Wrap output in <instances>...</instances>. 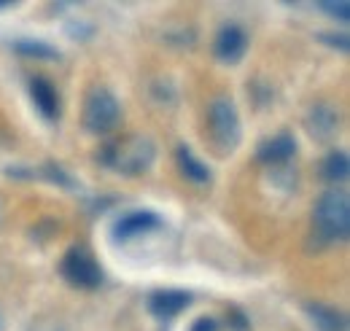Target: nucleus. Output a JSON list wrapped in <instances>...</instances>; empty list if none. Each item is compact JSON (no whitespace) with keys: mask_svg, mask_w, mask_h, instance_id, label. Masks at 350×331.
<instances>
[{"mask_svg":"<svg viewBox=\"0 0 350 331\" xmlns=\"http://www.w3.org/2000/svg\"><path fill=\"white\" fill-rule=\"evenodd\" d=\"M175 159H178V165H180V170H183V175L191 178L194 183H205V181H211V170L189 151V146H178Z\"/></svg>","mask_w":350,"mask_h":331,"instance_id":"obj_11","label":"nucleus"},{"mask_svg":"<svg viewBox=\"0 0 350 331\" xmlns=\"http://www.w3.org/2000/svg\"><path fill=\"white\" fill-rule=\"evenodd\" d=\"M122 119V105L116 100L113 92L108 89H94L87 97V105H84V127L94 135H108L119 127Z\"/></svg>","mask_w":350,"mask_h":331,"instance_id":"obj_3","label":"nucleus"},{"mask_svg":"<svg viewBox=\"0 0 350 331\" xmlns=\"http://www.w3.org/2000/svg\"><path fill=\"white\" fill-rule=\"evenodd\" d=\"M189 304H191V296L186 291H157L148 299L151 313L159 315V318H173L178 313H183Z\"/></svg>","mask_w":350,"mask_h":331,"instance_id":"obj_8","label":"nucleus"},{"mask_svg":"<svg viewBox=\"0 0 350 331\" xmlns=\"http://www.w3.org/2000/svg\"><path fill=\"white\" fill-rule=\"evenodd\" d=\"M294 154H297V140L291 135H278V137H272V140L259 146V159L267 162V165L288 162Z\"/></svg>","mask_w":350,"mask_h":331,"instance_id":"obj_9","label":"nucleus"},{"mask_svg":"<svg viewBox=\"0 0 350 331\" xmlns=\"http://www.w3.org/2000/svg\"><path fill=\"white\" fill-rule=\"evenodd\" d=\"M248 49V38L237 25H226L221 27L216 36V57L224 62H237Z\"/></svg>","mask_w":350,"mask_h":331,"instance_id":"obj_7","label":"nucleus"},{"mask_svg":"<svg viewBox=\"0 0 350 331\" xmlns=\"http://www.w3.org/2000/svg\"><path fill=\"white\" fill-rule=\"evenodd\" d=\"M30 94H33V103L36 108L44 114L46 119H54L59 114V97H57V89L46 79H33L30 81Z\"/></svg>","mask_w":350,"mask_h":331,"instance_id":"obj_10","label":"nucleus"},{"mask_svg":"<svg viewBox=\"0 0 350 331\" xmlns=\"http://www.w3.org/2000/svg\"><path fill=\"white\" fill-rule=\"evenodd\" d=\"M62 275L70 286L79 289H97L103 283V269L94 261V256L84 248H70L62 259Z\"/></svg>","mask_w":350,"mask_h":331,"instance_id":"obj_4","label":"nucleus"},{"mask_svg":"<svg viewBox=\"0 0 350 331\" xmlns=\"http://www.w3.org/2000/svg\"><path fill=\"white\" fill-rule=\"evenodd\" d=\"M14 49H16L19 54H25V57H36V59H57V57H59V51L51 49V46L44 41H19Z\"/></svg>","mask_w":350,"mask_h":331,"instance_id":"obj_15","label":"nucleus"},{"mask_svg":"<svg viewBox=\"0 0 350 331\" xmlns=\"http://www.w3.org/2000/svg\"><path fill=\"white\" fill-rule=\"evenodd\" d=\"M326 14H332V16H337L340 22H348L350 19V8H348V3H323L321 5Z\"/></svg>","mask_w":350,"mask_h":331,"instance_id":"obj_16","label":"nucleus"},{"mask_svg":"<svg viewBox=\"0 0 350 331\" xmlns=\"http://www.w3.org/2000/svg\"><path fill=\"white\" fill-rule=\"evenodd\" d=\"M103 159L119 172H143L154 159V146L146 137L130 135V137H122L113 146H108Z\"/></svg>","mask_w":350,"mask_h":331,"instance_id":"obj_2","label":"nucleus"},{"mask_svg":"<svg viewBox=\"0 0 350 331\" xmlns=\"http://www.w3.org/2000/svg\"><path fill=\"white\" fill-rule=\"evenodd\" d=\"M321 175L326 178V181H332V183H340V181H345L350 172V162H348V154L345 151H332L326 159H323V165H321Z\"/></svg>","mask_w":350,"mask_h":331,"instance_id":"obj_13","label":"nucleus"},{"mask_svg":"<svg viewBox=\"0 0 350 331\" xmlns=\"http://www.w3.org/2000/svg\"><path fill=\"white\" fill-rule=\"evenodd\" d=\"M208 119H211L213 140L224 151H232L240 143V116H237L232 100H216L208 111Z\"/></svg>","mask_w":350,"mask_h":331,"instance_id":"obj_5","label":"nucleus"},{"mask_svg":"<svg viewBox=\"0 0 350 331\" xmlns=\"http://www.w3.org/2000/svg\"><path fill=\"white\" fill-rule=\"evenodd\" d=\"M310 132L318 137H329L337 132V116L326 108V105H315L312 116H310Z\"/></svg>","mask_w":350,"mask_h":331,"instance_id":"obj_14","label":"nucleus"},{"mask_svg":"<svg viewBox=\"0 0 350 331\" xmlns=\"http://www.w3.org/2000/svg\"><path fill=\"white\" fill-rule=\"evenodd\" d=\"M191 331H219V321L216 318H200V321H194Z\"/></svg>","mask_w":350,"mask_h":331,"instance_id":"obj_17","label":"nucleus"},{"mask_svg":"<svg viewBox=\"0 0 350 331\" xmlns=\"http://www.w3.org/2000/svg\"><path fill=\"white\" fill-rule=\"evenodd\" d=\"M350 232V202L345 191H326L312 210V237L318 248L332 246L337 240H348Z\"/></svg>","mask_w":350,"mask_h":331,"instance_id":"obj_1","label":"nucleus"},{"mask_svg":"<svg viewBox=\"0 0 350 331\" xmlns=\"http://www.w3.org/2000/svg\"><path fill=\"white\" fill-rule=\"evenodd\" d=\"M307 313L321 331H345V318L326 304H307Z\"/></svg>","mask_w":350,"mask_h":331,"instance_id":"obj_12","label":"nucleus"},{"mask_svg":"<svg viewBox=\"0 0 350 331\" xmlns=\"http://www.w3.org/2000/svg\"><path fill=\"white\" fill-rule=\"evenodd\" d=\"M159 226H162V221H159L157 213H151V210H132V213L119 218V224H116V237H119V240H130L135 235H146V232L159 229Z\"/></svg>","mask_w":350,"mask_h":331,"instance_id":"obj_6","label":"nucleus"}]
</instances>
